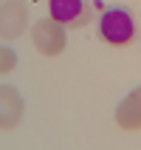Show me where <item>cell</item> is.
Masks as SVG:
<instances>
[{
  "mask_svg": "<svg viewBox=\"0 0 141 150\" xmlns=\"http://www.w3.org/2000/svg\"><path fill=\"white\" fill-rule=\"evenodd\" d=\"M31 42L42 57H57V54H62V48L68 42L65 25L57 23L54 17H42L31 25Z\"/></svg>",
  "mask_w": 141,
  "mask_h": 150,
  "instance_id": "7a4b0ae2",
  "label": "cell"
},
{
  "mask_svg": "<svg viewBox=\"0 0 141 150\" xmlns=\"http://www.w3.org/2000/svg\"><path fill=\"white\" fill-rule=\"evenodd\" d=\"M25 102L17 88L11 85H0V130H14L23 119Z\"/></svg>",
  "mask_w": 141,
  "mask_h": 150,
  "instance_id": "5b68a950",
  "label": "cell"
},
{
  "mask_svg": "<svg viewBox=\"0 0 141 150\" xmlns=\"http://www.w3.org/2000/svg\"><path fill=\"white\" fill-rule=\"evenodd\" d=\"M116 125L121 130H141V88L130 91L116 108Z\"/></svg>",
  "mask_w": 141,
  "mask_h": 150,
  "instance_id": "8992f818",
  "label": "cell"
},
{
  "mask_svg": "<svg viewBox=\"0 0 141 150\" xmlns=\"http://www.w3.org/2000/svg\"><path fill=\"white\" fill-rule=\"evenodd\" d=\"M48 17L65 28H82L90 23V6L85 0H48Z\"/></svg>",
  "mask_w": 141,
  "mask_h": 150,
  "instance_id": "3957f363",
  "label": "cell"
},
{
  "mask_svg": "<svg viewBox=\"0 0 141 150\" xmlns=\"http://www.w3.org/2000/svg\"><path fill=\"white\" fill-rule=\"evenodd\" d=\"M135 17H133V11L130 8H121V6H116V8H107V11H102V17H99V37L107 45H130V42L135 40Z\"/></svg>",
  "mask_w": 141,
  "mask_h": 150,
  "instance_id": "6da1fadb",
  "label": "cell"
},
{
  "mask_svg": "<svg viewBox=\"0 0 141 150\" xmlns=\"http://www.w3.org/2000/svg\"><path fill=\"white\" fill-rule=\"evenodd\" d=\"M28 28V8L23 0H6L0 6V40H17Z\"/></svg>",
  "mask_w": 141,
  "mask_h": 150,
  "instance_id": "277c9868",
  "label": "cell"
},
{
  "mask_svg": "<svg viewBox=\"0 0 141 150\" xmlns=\"http://www.w3.org/2000/svg\"><path fill=\"white\" fill-rule=\"evenodd\" d=\"M17 68V54L8 45H0V74H11Z\"/></svg>",
  "mask_w": 141,
  "mask_h": 150,
  "instance_id": "52a82bcc",
  "label": "cell"
}]
</instances>
